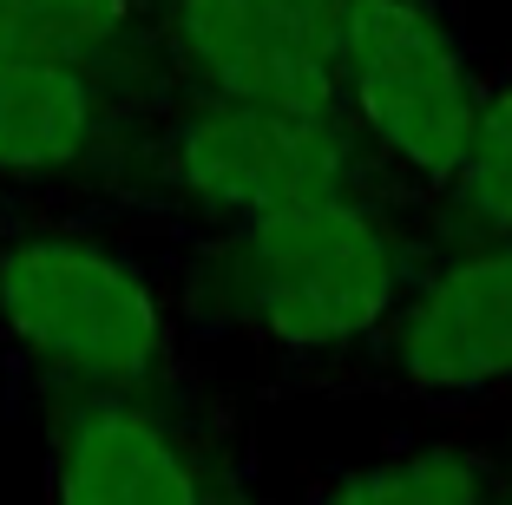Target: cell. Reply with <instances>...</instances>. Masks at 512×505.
I'll use <instances>...</instances> for the list:
<instances>
[{
    "label": "cell",
    "instance_id": "obj_1",
    "mask_svg": "<svg viewBox=\"0 0 512 505\" xmlns=\"http://www.w3.org/2000/svg\"><path fill=\"white\" fill-rule=\"evenodd\" d=\"M414 243L375 191H316L224 223L211 283L237 328L283 355H348L381 335L414 283Z\"/></svg>",
    "mask_w": 512,
    "mask_h": 505
},
{
    "label": "cell",
    "instance_id": "obj_2",
    "mask_svg": "<svg viewBox=\"0 0 512 505\" xmlns=\"http://www.w3.org/2000/svg\"><path fill=\"white\" fill-rule=\"evenodd\" d=\"M0 328L66 387L145 394L171 361V322L145 269L66 230L0 243Z\"/></svg>",
    "mask_w": 512,
    "mask_h": 505
},
{
    "label": "cell",
    "instance_id": "obj_3",
    "mask_svg": "<svg viewBox=\"0 0 512 505\" xmlns=\"http://www.w3.org/2000/svg\"><path fill=\"white\" fill-rule=\"evenodd\" d=\"M335 66L342 112L368 158L394 164L421 191H447L486 92L447 20L427 0H348Z\"/></svg>",
    "mask_w": 512,
    "mask_h": 505
},
{
    "label": "cell",
    "instance_id": "obj_4",
    "mask_svg": "<svg viewBox=\"0 0 512 505\" xmlns=\"http://www.w3.org/2000/svg\"><path fill=\"white\" fill-rule=\"evenodd\" d=\"M362 164L368 145L348 112H289L204 92H191V105L151 138V178L217 230L316 191H368Z\"/></svg>",
    "mask_w": 512,
    "mask_h": 505
},
{
    "label": "cell",
    "instance_id": "obj_5",
    "mask_svg": "<svg viewBox=\"0 0 512 505\" xmlns=\"http://www.w3.org/2000/svg\"><path fill=\"white\" fill-rule=\"evenodd\" d=\"M381 368L414 401H486L512 387V237H460L414 269L381 322Z\"/></svg>",
    "mask_w": 512,
    "mask_h": 505
},
{
    "label": "cell",
    "instance_id": "obj_6",
    "mask_svg": "<svg viewBox=\"0 0 512 505\" xmlns=\"http://www.w3.org/2000/svg\"><path fill=\"white\" fill-rule=\"evenodd\" d=\"M53 505H217L197 453L145 394L73 387L53 414Z\"/></svg>",
    "mask_w": 512,
    "mask_h": 505
},
{
    "label": "cell",
    "instance_id": "obj_7",
    "mask_svg": "<svg viewBox=\"0 0 512 505\" xmlns=\"http://www.w3.org/2000/svg\"><path fill=\"white\" fill-rule=\"evenodd\" d=\"M165 40L204 99L342 112V66L270 27L250 0H165Z\"/></svg>",
    "mask_w": 512,
    "mask_h": 505
},
{
    "label": "cell",
    "instance_id": "obj_8",
    "mask_svg": "<svg viewBox=\"0 0 512 505\" xmlns=\"http://www.w3.org/2000/svg\"><path fill=\"white\" fill-rule=\"evenodd\" d=\"M112 99L99 66L0 53V178H53L99 151Z\"/></svg>",
    "mask_w": 512,
    "mask_h": 505
},
{
    "label": "cell",
    "instance_id": "obj_9",
    "mask_svg": "<svg viewBox=\"0 0 512 505\" xmlns=\"http://www.w3.org/2000/svg\"><path fill=\"white\" fill-rule=\"evenodd\" d=\"M499 492L506 479L480 446H421V453H394L348 473L316 505H499Z\"/></svg>",
    "mask_w": 512,
    "mask_h": 505
},
{
    "label": "cell",
    "instance_id": "obj_10",
    "mask_svg": "<svg viewBox=\"0 0 512 505\" xmlns=\"http://www.w3.org/2000/svg\"><path fill=\"white\" fill-rule=\"evenodd\" d=\"M138 20L145 0H0V53L99 66L132 40Z\"/></svg>",
    "mask_w": 512,
    "mask_h": 505
},
{
    "label": "cell",
    "instance_id": "obj_11",
    "mask_svg": "<svg viewBox=\"0 0 512 505\" xmlns=\"http://www.w3.org/2000/svg\"><path fill=\"white\" fill-rule=\"evenodd\" d=\"M440 204L460 223V237H512V73H499L480 92L473 138L453 164Z\"/></svg>",
    "mask_w": 512,
    "mask_h": 505
},
{
    "label": "cell",
    "instance_id": "obj_12",
    "mask_svg": "<svg viewBox=\"0 0 512 505\" xmlns=\"http://www.w3.org/2000/svg\"><path fill=\"white\" fill-rule=\"evenodd\" d=\"M256 14L283 27L289 40H302L309 53H342V20H348V0H250Z\"/></svg>",
    "mask_w": 512,
    "mask_h": 505
},
{
    "label": "cell",
    "instance_id": "obj_13",
    "mask_svg": "<svg viewBox=\"0 0 512 505\" xmlns=\"http://www.w3.org/2000/svg\"><path fill=\"white\" fill-rule=\"evenodd\" d=\"M230 505H237V499H230Z\"/></svg>",
    "mask_w": 512,
    "mask_h": 505
}]
</instances>
